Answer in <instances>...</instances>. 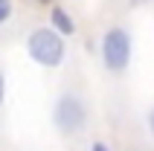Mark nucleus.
Masks as SVG:
<instances>
[{
    "instance_id": "1",
    "label": "nucleus",
    "mask_w": 154,
    "mask_h": 151,
    "mask_svg": "<svg viewBox=\"0 0 154 151\" xmlns=\"http://www.w3.org/2000/svg\"><path fill=\"white\" fill-rule=\"evenodd\" d=\"M26 52L35 64L52 70V67H61L64 58H67V44H64V35H58L52 26H38L29 32L26 38Z\"/></svg>"
},
{
    "instance_id": "2",
    "label": "nucleus",
    "mask_w": 154,
    "mask_h": 151,
    "mask_svg": "<svg viewBox=\"0 0 154 151\" xmlns=\"http://www.w3.org/2000/svg\"><path fill=\"white\" fill-rule=\"evenodd\" d=\"M131 55H134V41H131V32L122 29V26H111L102 32V41H99V58H102L105 70L108 73H125L131 64Z\"/></svg>"
},
{
    "instance_id": "3",
    "label": "nucleus",
    "mask_w": 154,
    "mask_h": 151,
    "mask_svg": "<svg viewBox=\"0 0 154 151\" xmlns=\"http://www.w3.org/2000/svg\"><path fill=\"white\" fill-rule=\"evenodd\" d=\"M52 125L61 137H73L87 125V105L76 93H61L52 108Z\"/></svg>"
},
{
    "instance_id": "4",
    "label": "nucleus",
    "mask_w": 154,
    "mask_h": 151,
    "mask_svg": "<svg viewBox=\"0 0 154 151\" xmlns=\"http://www.w3.org/2000/svg\"><path fill=\"white\" fill-rule=\"evenodd\" d=\"M50 26H52L58 35H64V38L76 35V20L67 15V9H61V6H52V9H50Z\"/></svg>"
},
{
    "instance_id": "5",
    "label": "nucleus",
    "mask_w": 154,
    "mask_h": 151,
    "mask_svg": "<svg viewBox=\"0 0 154 151\" xmlns=\"http://www.w3.org/2000/svg\"><path fill=\"white\" fill-rule=\"evenodd\" d=\"M12 17V0H0V23H6Z\"/></svg>"
},
{
    "instance_id": "6",
    "label": "nucleus",
    "mask_w": 154,
    "mask_h": 151,
    "mask_svg": "<svg viewBox=\"0 0 154 151\" xmlns=\"http://www.w3.org/2000/svg\"><path fill=\"white\" fill-rule=\"evenodd\" d=\"M90 151H111V145H108V143H102V140H96V143L90 145Z\"/></svg>"
},
{
    "instance_id": "7",
    "label": "nucleus",
    "mask_w": 154,
    "mask_h": 151,
    "mask_svg": "<svg viewBox=\"0 0 154 151\" xmlns=\"http://www.w3.org/2000/svg\"><path fill=\"white\" fill-rule=\"evenodd\" d=\"M6 99V79H3V70H0V105Z\"/></svg>"
},
{
    "instance_id": "8",
    "label": "nucleus",
    "mask_w": 154,
    "mask_h": 151,
    "mask_svg": "<svg viewBox=\"0 0 154 151\" xmlns=\"http://www.w3.org/2000/svg\"><path fill=\"white\" fill-rule=\"evenodd\" d=\"M148 131H151V137H154V108L148 110Z\"/></svg>"
},
{
    "instance_id": "9",
    "label": "nucleus",
    "mask_w": 154,
    "mask_h": 151,
    "mask_svg": "<svg viewBox=\"0 0 154 151\" xmlns=\"http://www.w3.org/2000/svg\"><path fill=\"white\" fill-rule=\"evenodd\" d=\"M35 3H52V0H35Z\"/></svg>"
}]
</instances>
